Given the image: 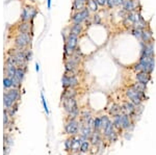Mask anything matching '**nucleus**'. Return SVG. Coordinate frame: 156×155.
<instances>
[{
	"mask_svg": "<svg viewBox=\"0 0 156 155\" xmlns=\"http://www.w3.org/2000/svg\"><path fill=\"white\" fill-rule=\"evenodd\" d=\"M87 7V2L83 0H73L72 3V9L73 12H80L82 9Z\"/></svg>",
	"mask_w": 156,
	"mask_h": 155,
	"instance_id": "nucleus-17",
	"label": "nucleus"
},
{
	"mask_svg": "<svg viewBox=\"0 0 156 155\" xmlns=\"http://www.w3.org/2000/svg\"><path fill=\"white\" fill-rule=\"evenodd\" d=\"M92 144V146H98L103 142V135L101 131H96L94 130L92 135H91L90 140H89Z\"/></svg>",
	"mask_w": 156,
	"mask_h": 155,
	"instance_id": "nucleus-14",
	"label": "nucleus"
},
{
	"mask_svg": "<svg viewBox=\"0 0 156 155\" xmlns=\"http://www.w3.org/2000/svg\"><path fill=\"white\" fill-rule=\"evenodd\" d=\"M93 129L96 131L102 130V122H101V117H96L93 120Z\"/></svg>",
	"mask_w": 156,
	"mask_h": 155,
	"instance_id": "nucleus-23",
	"label": "nucleus"
},
{
	"mask_svg": "<svg viewBox=\"0 0 156 155\" xmlns=\"http://www.w3.org/2000/svg\"><path fill=\"white\" fill-rule=\"evenodd\" d=\"M93 21L95 24H100V23H101V18H100V16L95 14L93 17Z\"/></svg>",
	"mask_w": 156,
	"mask_h": 155,
	"instance_id": "nucleus-29",
	"label": "nucleus"
},
{
	"mask_svg": "<svg viewBox=\"0 0 156 155\" xmlns=\"http://www.w3.org/2000/svg\"><path fill=\"white\" fill-rule=\"evenodd\" d=\"M4 106L7 108L15 106L18 100L20 99V91L18 88H13L9 90H6V92L4 93Z\"/></svg>",
	"mask_w": 156,
	"mask_h": 155,
	"instance_id": "nucleus-3",
	"label": "nucleus"
},
{
	"mask_svg": "<svg viewBox=\"0 0 156 155\" xmlns=\"http://www.w3.org/2000/svg\"><path fill=\"white\" fill-rule=\"evenodd\" d=\"M83 1H85V2H87V1H89V0H83Z\"/></svg>",
	"mask_w": 156,
	"mask_h": 155,
	"instance_id": "nucleus-35",
	"label": "nucleus"
},
{
	"mask_svg": "<svg viewBox=\"0 0 156 155\" xmlns=\"http://www.w3.org/2000/svg\"><path fill=\"white\" fill-rule=\"evenodd\" d=\"M130 85H131L132 88H134L135 90L141 91V92H143V93H146V92H147V85L144 84V83H141V82L135 81V82H133V83H131Z\"/></svg>",
	"mask_w": 156,
	"mask_h": 155,
	"instance_id": "nucleus-26",
	"label": "nucleus"
},
{
	"mask_svg": "<svg viewBox=\"0 0 156 155\" xmlns=\"http://www.w3.org/2000/svg\"><path fill=\"white\" fill-rule=\"evenodd\" d=\"M63 130L65 133L70 135V137H76L79 134L80 130V122L78 119L74 120H66L65 122V126H63Z\"/></svg>",
	"mask_w": 156,
	"mask_h": 155,
	"instance_id": "nucleus-4",
	"label": "nucleus"
},
{
	"mask_svg": "<svg viewBox=\"0 0 156 155\" xmlns=\"http://www.w3.org/2000/svg\"><path fill=\"white\" fill-rule=\"evenodd\" d=\"M87 7L91 13H95V14L99 11V4L97 2V0H89L87 2Z\"/></svg>",
	"mask_w": 156,
	"mask_h": 155,
	"instance_id": "nucleus-19",
	"label": "nucleus"
},
{
	"mask_svg": "<svg viewBox=\"0 0 156 155\" xmlns=\"http://www.w3.org/2000/svg\"><path fill=\"white\" fill-rule=\"evenodd\" d=\"M106 6H107L108 9H114V0H107Z\"/></svg>",
	"mask_w": 156,
	"mask_h": 155,
	"instance_id": "nucleus-31",
	"label": "nucleus"
},
{
	"mask_svg": "<svg viewBox=\"0 0 156 155\" xmlns=\"http://www.w3.org/2000/svg\"><path fill=\"white\" fill-rule=\"evenodd\" d=\"M3 85H4V88L6 90H9V88H15V84H14V80L11 77H4L3 79Z\"/></svg>",
	"mask_w": 156,
	"mask_h": 155,
	"instance_id": "nucleus-27",
	"label": "nucleus"
},
{
	"mask_svg": "<svg viewBox=\"0 0 156 155\" xmlns=\"http://www.w3.org/2000/svg\"><path fill=\"white\" fill-rule=\"evenodd\" d=\"M74 139H75V137H70V135L67 137L66 142H65V149H66V151H72Z\"/></svg>",
	"mask_w": 156,
	"mask_h": 155,
	"instance_id": "nucleus-24",
	"label": "nucleus"
},
{
	"mask_svg": "<svg viewBox=\"0 0 156 155\" xmlns=\"http://www.w3.org/2000/svg\"><path fill=\"white\" fill-rule=\"evenodd\" d=\"M90 11L87 7H85L84 9L80 11V12H75L72 15V18H71V21H72L73 24H81L82 22L87 21L89 17H90Z\"/></svg>",
	"mask_w": 156,
	"mask_h": 155,
	"instance_id": "nucleus-8",
	"label": "nucleus"
},
{
	"mask_svg": "<svg viewBox=\"0 0 156 155\" xmlns=\"http://www.w3.org/2000/svg\"><path fill=\"white\" fill-rule=\"evenodd\" d=\"M63 88H77L79 85V79L77 75L74 73L65 72V75L63 76Z\"/></svg>",
	"mask_w": 156,
	"mask_h": 155,
	"instance_id": "nucleus-7",
	"label": "nucleus"
},
{
	"mask_svg": "<svg viewBox=\"0 0 156 155\" xmlns=\"http://www.w3.org/2000/svg\"><path fill=\"white\" fill-rule=\"evenodd\" d=\"M121 109H122V113L131 117L133 120L136 121V117H137V115H136V105H134L131 101L127 100V99L122 101L121 102Z\"/></svg>",
	"mask_w": 156,
	"mask_h": 155,
	"instance_id": "nucleus-6",
	"label": "nucleus"
},
{
	"mask_svg": "<svg viewBox=\"0 0 156 155\" xmlns=\"http://www.w3.org/2000/svg\"><path fill=\"white\" fill-rule=\"evenodd\" d=\"M82 137L79 135H76L75 139H74V144H73V149L72 151L73 152H78V151H80V146L81 144H82Z\"/></svg>",
	"mask_w": 156,
	"mask_h": 155,
	"instance_id": "nucleus-21",
	"label": "nucleus"
},
{
	"mask_svg": "<svg viewBox=\"0 0 156 155\" xmlns=\"http://www.w3.org/2000/svg\"><path fill=\"white\" fill-rule=\"evenodd\" d=\"M122 113V109H121V104L119 103H112L110 105V107L108 108V115L110 117L118 116Z\"/></svg>",
	"mask_w": 156,
	"mask_h": 155,
	"instance_id": "nucleus-18",
	"label": "nucleus"
},
{
	"mask_svg": "<svg viewBox=\"0 0 156 155\" xmlns=\"http://www.w3.org/2000/svg\"><path fill=\"white\" fill-rule=\"evenodd\" d=\"M141 55H146V56H155L154 52V42L152 43H141Z\"/></svg>",
	"mask_w": 156,
	"mask_h": 155,
	"instance_id": "nucleus-12",
	"label": "nucleus"
},
{
	"mask_svg": "<svg viewBox=\"0 0 156 155\" xmlns=\"http://www.w3.org/2000/svg\"><path fill=\"white\" fill-rule=\"evenodd\" d=\"M78 45V36L73 34H69V36L65 39V54L73 55L75 52V49Z\"/></svg>",
	"mask_w": 156,
	"mask_h": 155,
	"instance_id": "nucleus-5",
	"label": "nucleus"
},
{
	"mask_svg": "<svg viewBox=\"0 0 156 155\" xmlns=\"http://www.w3.org/2000/svg\"><path fill=\"white\" fill-rule=\"evenodd\" d=\"M125 97H126L127 100L131 101L132 103L138 106L147 100V97H146V93H143L141 91H137L135 90L134 88H132L131 85H128L126 88H125Z\"/></svg>",
	"mask_w": 156,
	"mask_h": 155,
	"instance_id": "nucleus-2",
	"label": "nucleus"
},
{
	"mask_svg": "<svg viewBox=\"0 0 156 155\" xmlns=\"http://www.w3.org/2000/svg\"><path fill=\"white\" fill-rule=\"evenodd\" d=\"M91 146H92V144H91L90 140H82V144H81V146H80V151H79V152L87 153L91 150Z\"/></svg>",
	"mask_w": 156,
	"mask_h": 155,
	"instance_id": "nucleus-22",
	"label": "nucleus"
},
{
	"mask_svg": "<svg viewBox=\"0 0 156 155\" xmlns=\"http://www.w3.org/2000/svg\"><path fill=\"white\" fill-rule=\"evenodd\" d=\"M83 31V27H82V23L81 24H73V26L70 29V34H76V36H80Z\"/></svg>",
	"mask_w": 156,
	"mask_h": 155,
	"instance_id": "nucleus-20",
	"label": "nucleus"
},
{
	"mask_svg": "<svg viewBox=\"0 0 156 155\" xmlns=\"http://www.w3.org/2000/svg\"><path fill=\"white\" fill-rule=\"evenodd\" d=\"M155 67V56H146V55H141L138 59V63L132 67V69L135 72H147V73L152 74Z\"/></svg>",
	"mask_w": 156,
	"mask_h": 155,
	"instance_id": "nucleus-1",
	"label": "nucleus"
},
{
	"mask_svg": "<svg viewBox=\"0 0 156 155\" xmlns=\"http://www.w3.org/2000/svg\"><path fill=\"white\" fill-rule=\"evenodd\" d=\"M36 72H39V71H40V66H39V64H38V63L36 64Z\"/></svg>",
	"mask_w": 156,
	"mask_h": 155,
	"instance_id": "nucleus-34",
	"label": "nucleus"
},
{
	"mask_svg": "<svg viewBox=\"0 0 156 155\" xmlns=\"http://www.w3.org/2000/svg\"><path fill=\"white\" fill-rule=\"evenodd\" d=\"M125 0H114V7H119V6H122Z\"/></svg>",
	"mask_w": 156,
	"mask_h": 155,
	"instance_id": "nucleus-30",
	"label": "nucleus"
},
{
	"mask_svg": "<svg viewBox=\"0 0 156 155\" xmlns=\"http://www.w3.org/2000/svg\"><path fill=\"white\" fill-rule=\"evenodd\" d=\"M19 29L21 32H25V34H30L31 31V25L29 22H22V24H20Z\"/></svg>",
	"mask_w": 156,
	"mask_h": 155,
	"instance_id": "nucleus-25",
	"label": "nucleus"
},
{
	"mask_svg": "<svg viewBox=\"0 0 156 155\" xmlns=\"http://www.w3.org/2000/svg\"><path fill=\"white\" fill-rule=\"evenodd\" d=\"M29 1H32V2H33V1H34V0H29Z\"/></svg>",
	"mask_w": 156,
	"mask_h": 155,
	"instance_id": "nucleus-36",
	"label": "nucleus"
},
{
	"mask_svg": "<svg viewBox=\"0 0 156 155\" xmlns=\"http://www.w3.org/2000/svg\"><path fill=\"white\" fill-rule=\"evenodd\" d=\"M97 2H98L99 6H101V7H104V6H106L107 0H97Z\"/></svg>",
	"mask_w": 156,
	"mask_h": 155,
	"instance_id": "nucleus-32",
	"label": "nucleus"
},
{
	"mask_svg": "<svg viewBox=\"0 0 156 155\" xmlns=\"http://www.w3.org/2000/svg\"><path fill=\"white\" fill-rule=\"evenodd\" d=\"M78 95V90L76 88H63V92L61 94V99L63 98H76Z\"/></svg>",
	"mask_w": 156,
	"mask_h": 155,
	"instance_id": "nucleus-16",
	"label": "nucleus"
},
{
	"mask_svg": "<svg viewBox=\"0 0 156 155\" xmlns=\"http://www.w3.org/2000/svg\"><path fill=\"white\" fill-rule=\"evenodd\" d=\"M134 79L135 81L141 82V83H144V84L147 85L151 81V74L147 73V72H136Z\"/></svg>",
	"mask_w": 156,
	"mask_h": 155,
	"instance_id": "nucleus-13",
	"label": "nucleus"
},
{
	"mask_svg": "<svg viewBox=\"0 0 156 155\" xmlns=\"http://www.w3.org/2000/svg\"><path fill=\"white\" fill-rule=\"evenodd\" d=\"M47 7H48V9H50V7H51V0H47Z\"/></svg>",
	"mask_w": 156,
	"mask_h": 155,
	"instance_id": "nucleus-33",
	"label": "nucleus"
},
{
	"mask_svg": "<svg viewBox=\"0 0 156 155\" xmlns=\"http://www.w3.org/2000/svg\"><path fill=\"white\" fill-rule=\"evenodd\" d=\"M154 42L153 34L149 27L143 29V36H141V43H152Z\"/></svg>",
	"mask_w": 156,
	"mask_h": 155,
	"instance_id": "nucleus-15",
	"label": "nucleus"
},
{
	"mask_svg": "<svg viewBox=\"0 0 156 155\" xmlns=\"http://www.w3.org/2000/svg\"><path fill=\"white\" fill-rule=\"evenodd\" d=\"M16 46L19 49H24L25 47L29 45L31 43V38L29 37V34H25V32H20L16 38Z\"/></svg>",
	"mask_w": 156,
	"mask_h": 155,
	"instance_id": "nucleus-9",
	"label": "nucleus"
},
{
	"mask_svg": "<svg viewBox=\"0 0 156 155\" xmlns=\"http://www.w3.org/2000/svg\"><path fill=\"white\" fill-rule=\"evenodd\" d=\"M122 6L126 13L137 12V9L139 7V1L138 0H125Z\"/></svg>",
	"mask_w": 156,
	"mask_h": 155,
	"instance_id": "nucleus-11",
	"label": "nucleus"
},
{
	"mask_svg": "<svg viewBox=\"0 0 156 155\" xmlns=\"http://www.w3.org/2000/svg\"><path fill=\"white\" fill-rule=\"evenodd\" d=\"M36 15V9L34 6H29L26 5L24 6L23 9V12H22L21 19L23 22H29L30 20H32Z\"/></svg>",
	"mask_w": 156,
	"mask_h": 155,
	"instance_id": "nucleus-10",
	"label": "nucleus"
},
{
	"mask_svg": "<svg viewBox=\"0 0 156 155\" xmlns=\"http://www.w3.org/2000/svg\"><path fill=\"white\" fill-rule=\"evenodd\" d=\"M41 98H42V103H43V106H44V109H45L46 113L49 115L48 105H47V103H46V99H45V97H44V94H43V93H41Z\"/></svg>",
	"mask_w": 156,
	"mask_h": 155,
	"instance_id": "nucleus-28",
	"label": "nucleus"
}]
</instances>
